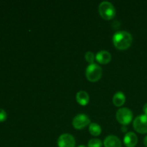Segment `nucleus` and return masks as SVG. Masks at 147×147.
Masks as SVG:
<instances>
[{
	"mask_svg": "<svg viewBox=\"0 0 147 147\" xmlns=\"http://www.w3.org/2000/svg\"><path fill=\"white\" fill-rule=\"evenodd\" d=\"M144 144L145 146L147 147V136H145L144 139Z\"/></svg>",
	"mask_w": 147,
	"mask_h": 147,
	"instance_id": "nucleus-19",
	"label": "nucleus"
},
{
	"mask_svg": "<svg viewBox=\"0 0 147 147\" xmlns=\"http://www.w3.org/2000/svg\"><path fill=\"white\" fill-rule=\"evenodd\" d=\"M7 114L5 111L2 109H0V122H3L7 119Z\"/></svg>",
	"mask_w": 147,
	"mask_h": 147,
	"instance_id": "nucleus-16",
	"label": "nucleus"
},
{
	"mask_svg": "<svg viewBox=\"0 0 147 147\" xmlns=\"http://www.w3.org/2000/svg\"><path fill=\"white\" fill-rule=\"evenodd\" d=\"M132 35L126 31L116 32L113 36V45L120 50H124L129 48L132 44Z\"/></svg>",
	"mask_w": 147,
	"mask_h": 147,
	"instance_id": "nucleus-1",
	"label": "nucleus"
},
{
	"mask_svg": "<svg viewBox=\"0 0 147 147\" xmlns=\"http://www.w3.org/2000/svg\"><path fill=\"white\" fill-rule=\"evenodd\" d=\"M103 143L98 139H92L88 143V147H101Z\"/></svg>",
	"mask_w": 147,
	"mask_h": 147,
	"instance_id": "nucleus-14",
	"label": "nucleus"
},
{
	"mask_svg": "<svg viewBox=\"0 0 147 147\" xmlns=\"http://www.w3.org/2000/svg\"><path fill=\"white\" fill-rule=\"evenodd\" d=\"M57 146L58 147H75L76 139L70 134H63L57 139Z\"/></svg>",
	"mask_w": 147,
	"mask_h": 147,
	"instance_id": "nucleus-6",
	"label": "nucleus"
},
{
	"mask_svg": "<svg viewBox=\"0 0 147 147\" xmlns=\"http://www.w3.org/2000/svg\"><path fill=\"white\" fill-rule=\"evenodd\" d=\"M135 131L139 134H147V116L141 115L134 119L133 123Z\"/></svg>",
	"mask_w": 147,
	"mask_h": 147,
	"instance_id": "nucleus-5",
	"label": "nucleus"
},
{
	"mask_svg": "<svg viewBox=\"0 0 147 147\" xmlns=\"http://www.w3.org/2000/svg\"><path fill=\"white\" fill-rule=\"evenodd\" d=\"M89 95L84 90H80L76 94V100L81 106H86L89 103Z\"/></svg>",
	"mask_w": 147,
	"mask_h": 147,
	"instance_id": "nucleus-11",
	"label": "nucleus"
},
{
	"mask_svg": "<svg viewBox=\"0 0 147 147\" xmlns=\"http://www.w3.org/2000/svg\"><path fill=\"white\" fill-rule=\"evenodd\" d=\"M102 129L100 125L96 123H91L89 125V132L93 136H98L101 134Z\"/></svg>",
	"mask_w": 147,
	"mask_h": 147,
	"instance_id": "nucleus-13",
	"label": "nucleus"
},
{
	"mask_svg": "<svg viewBox=\"0 0 147 147\" xmlns=\"http://www.w3.org/2000/svg\"><path fill=\"white\" fill-rule=\"evenodd\" d=\"M143 111H144V112L145 115H146V116H147V103L144 105V106Z\"/></svg>",
	"mask_w": 147,
	"mask_h": 147,
	"instance_id": "nucleus-17",
	"label": "nucleus"
},
{
	"mask_svg": "<svg viewBox=\"0 0 147 147\" xmlns=\"http://www.w3.org/2000/svg\"><path fill=\"white\" fill-rule=\"evenodd\" d=\"M99 14L103 19L111 20L116 16V9L111 2L107 1H102L98 7Z\"/></svg>",
	"mask_w": 147,
	"mask_h": 147,
	"instance_id": "nucleus-2",
	"label": "nucleus"
},
{
	"mask_svg": "<svg viewBox=\"0 0 147 147\" xmlns=\"http://www.w3.org/2000/svg\"><path fill=\"white\" fill-rule=\"evenodd\" d=\"M121 131L122 132H126L127 131V127L126 126H123L121 127Z\"/></svg>",
	"mask_w": 147,
	"mask_h": 147,
	"instance_id": "nucleus-18",
	"label": "nucleus"
},
{
	"mask_svg": "<svg viewBox=\"0 0 147 147\" xmlns=\"http://www.w3.org/2000/svg\"><path fill=\"white\" fill-rule=\"evenodd\" d=\"M85 59H86V60L88 63L93 64V63H94V60L96 59V57H95L94 54L92 52L88 51L85 54Z\"/></svg>",
	"mask_w": 147,
	"mask_h": 147,
	"instance_id": "nucleus-15",
	"label": "nucleus"
},
{
	"mask_svg": "<svg viewBox=\"0 0 147 147\" xmlns=\"http://www.w3.org/2000/svg\"><path fill=\"white\" fill-rule=\"evenodd\" d=\"M78 147H88V146H85V145H80V146H78Z\"/></svg>",
	"mask_w": 147,
	"mask_h": 147,
	"instance_id": "nucleus-20",
	"label": "nucleus"
},
{
	"mask_svg": "<svg viewBox=\"0 0 147 147\" xmlns=\"http://www.w3.org/2000/svg\"><path fill=\"white\" fill-rule=\"evenodd\" d=\"M103 145L105 147H122V144L120 139L113 135L106 136L103 142Z\"/></svg>",
	"mask_w": 147,
	"mask_h": 147,
	"instance_id": "nucleus-10",
	"label": "nucleus"
},
{
	"mask_svg": "<svg viewBox=\"0 0 147 147\" xmlns=\"http://www.w3.org/2000/svg\"><path fill=\"white\" fill-rule=\"evenodd\" d=\"M96 60L100 64H108L111 60V55L107 50H100L96 54Z\"/></svg>",
	"mask_w": 147,
	"mask_h": 147,
	"instance_id": "nucleus-8",
	"label": "nucleus"
},
{
	"mask_svg": "<svg viewBox=\"0 0 147 147\" xmlns=\"http://www.w3.org/2000/svg\"><path fill=\"white\" fill-rule=\"evenodd\" d=\"M86 76L90 82H97L102 76V69L100 65L93 63L87 67L86 70Z\"/></svg>",
	"mask_w": 147,
	"mask_h": 147,
	"instance_id": "nucleus-3",
	"label": "nucleus"
},
{
	"mask_svg": "<svg viewBox=\"0 0 147 147\" xmlns=\"http://www.w3.org/2000/svg\"><path fill=\"white\" fill-rule=\"evenodd\" d=\"M90 119L88 116L83 113L78 114L73 120V126L76 129H82L90 124Z\"/></svg>",
	"mask_w": 147,
	"mask_h": 147,
	"instance_id": "nucleus-7",
	"label": "nucleus"
},
{
	"mask_svg": "<svg viewBox=\"0 0 147 147\" xmlns=\"http://www.w3.org/2000/svg\"><path fill=\"white\" fill-rule=\"evenodd\" d=\"M126 101V96L121 91L116 92L113 97V103L117 107L123 106Z\"/></svg>",
	"mask_w": 147,
	"mask_h": 147,
	"instance_id": "nucleus-12",
	"label": "nucleus"
},
{
	"mask_svg": "<svg viewBox=\"0 0 147 147\" xmlns=\"http://www.w3.org/2000/svg\"><path fill=\"white\" fill-rule=\"evenodd\" d=\"M116 119L123 126H126L131 122L133 119V113L128 108H122L116 112Z\"/></svg>",
	"mask_w": 147,
	"mask_h": 147,
	"instance_id": "nucleus-4",
	"label": "nucleus"
},
{
	"mask_svg": "<svg viewBox=\"0 0 147 147\" xmlns=\"http://www.w3.org/2000/svg\"><path fill=\"white\" fill-rule=\"evenodd\" d=\"M123 143L126 147H135L138 143V138L134 132H128L123 138Z\"/></svg>",
	"mask_w": 147,
	"mask_h": 147,
	"instance_id": "nucleus-9",
	"label": "nucleus"
}]
</instances>
